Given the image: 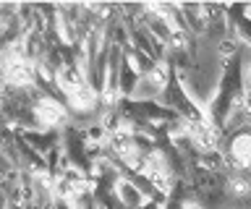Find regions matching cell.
Instances as JSON below:
<instances>
[{
    "mask_svg": "<svg viewBox=\"0 0 251 209\" xmlns=\"http://www.w3.org/2000/svg\"><path fill=\"white\" fill-rule=\"evenodd\" d=\"M31 118H34V126L37 128H58L60 123H66L68 113H66V105L58 102L55 97H39L34 105H31Z\"/></svg>",
    "mask_w": 251,
    "mask_h": 209,
    "instance_id": "cell-2",
    "label": "cell"
},
{
    "mask_svg": "<svg viewBox=\"0 0 251 209\" xmlns=\"http://www.w3.org/2000/svg\"><path fill=\"white\" fill-rule=\"evenodd\" d=\"M3 79L11 84V87L29 89L31 84L37 81V66H34V60L26 58L24 52H8V55L3 58Z\"/></svg>",
    "mask_w": 251,
    "mask_h": 209,
    "instance_id": "cell-1",
    "label": "cell"
},
{
    "mask_svg": "<svg viewBox=\"0 0 251 209\" xmlns=\"http://www.w3.org/2000/svg\"><path fill=\"white\" fill-rule=\"evenodd\" d=\"M66 99H68V107L74 113H92L94 107L100 105V89H97V84H92L89 79H84L76 89L68 92Z\"/></svg>",
    "mask_w": 251,
    "mask_h": 209,
    "instance_id": "cell-3",
    "label": "cell"
},
{
    "mask_svg": "<svg viewBox=\"0 0 251 209\" xmlns=\"http://www.w3.org/2000/svg\"><path fill=\"white\" fill-rule=\"evenodd\" d=\"M241 81H243V89L251 92V55L241 63Z\"/></svg>",
    "mask_w": 251,
    "mask_h": 209,
    "instance_id": "cell-6",
    "label": "cell"
},
{
    "mask_svg": "<svg viewBox=\"0 0 251 209\" xmlns=\"http://www.w3.org/2000/svg\"><path fill=\"white\" fill-rule=\"evenodd\" d=\"M225 191L230 193L233 199H249L251 196V178L243 173V170H238V173H233L225 181Z\"/></svg>",
    "mask_w": 251,
    "mask_h": 209,
    "instance_id": "cell-5",
    "label": "cell"
},
{
    "mask_svg": "<svg viewBox=\"0 0 251 209\" xmlns=\"http://www.w3.org/2000/svg\"><path fill=\"white\" fill-rule=\"evenodd\" d=\"M230 162L238 170H251V131H241L230 139Z\"/></svg>",
    "mask_w": 251,
    "mask_h": 209,
    "instance_id": "cell-4",
    "label": "cell"
}]
</instances>
